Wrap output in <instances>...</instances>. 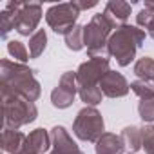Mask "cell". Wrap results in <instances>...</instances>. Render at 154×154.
Listing matches in <instances>:
<instances>
[{"label":"cell","instance_id":"6da1fadb","mask_svg":"<svg viewBox=\"0 0 154 154\" xmlns=\"http://www.w3.org/2000/svg\"><path fill=\"white\" fill-rule=\"evenodd\" d=\"M0 87L4 93L18 94L33 103L42 94V87L35 78V71L26 63L11 62L8 58L0 62Z\"/></svg>","mask_w":154,"mask_h":154},{"label":"cell","instance_id":"7a4b0ae2","mask_svg":"<svg viewBox=\"0 0 154 154\" xmlns=\"http://www.w3.org/2000/svg\"><path fill=\"white\" fill-rule=\"evenodd\" d=\"M109 58H89L87 62L80 63L76 71V82H78V94L82 102L94 107L102 102V89L100 82L109 72Z\"/></svg>","mask_w":154,"mask_h":154},{"label":"cell","instance_id":"3957f363","mask_svg":"<svg viewBox=\"0 0 154 154\" xmlns=\"http://www.w3.org/2000/svg\"><path fill=\"white\" fill-rule=\"evenodd\" d=\"M145 42V31L136 26H120L109 38V54L116 58L118 65L127 67L134 58L136 51Z\"/></svg>","mask_w":154,"mask_h":154},{"label":"cell","instance_id":"277c9868","mask_svg":"<svg viewBox=\"0 0 154 154\" xmlns=\"http://www.w3.org/2000/svg\"><path fill=\"white\" fill-rule=\"evenodd\" d=\"M116 26L103 15H94L89 24L84 26V44L89 58H109V38Z\"/></svg>","mask_w":154,"mask_h":154},{"label":"cell","instance_id":"5b68a950","mask_svg":"<svg viewBox=\"0 0 154 154\" xmlns=\"http://www.w3.org/2000/svg\"><path fill=\"white\" fill-rule=\"evenodd\" d=\"M2 109H4V127L8 129H20L36 120L38 109L33 102L2 91Z\"/></svg>","mask_w":154,"mask_h":154},{"label":"cell","instance_id":"8992f818","mask_svg":"<svg viewBox=\"0 0 154 154\" xmlns=\"http://www.w3.org/2000/svg\"><path fill=\"white\" fill-rule=\"evenodd\" d=\"M72 132L74 136L82 141H91L96 143L103 134H105V123L96 107H84L74 118L72 123Z\"/></svg>","mask_w":154,"mask_h":154},{"label":"cell","instance_id":"52a82bcc","mask_svg":"<svg viewBox=\"0 0 154 154\" xmlns=\"http://www.w3.org/2000/svg\"><path fill=\"white\" fill-rule=\"evenodd\" d=\"M78 17H80V9H78V6H76V2L54 4L45 13V20H47L49 27L54 33L63 35V36L76 26Z\"/></svg>","mask_w":154,"mask_h":154},{"label":"cell","instance_id":"ba28073f","mask_svg":"<svg viewBox=\"0 0 154 154\" xmlns=\"http://www.w3.org/2000/svg\"><path fill=\"white\" fill-rule=\"evenodd\" d=\"M78 93V82H76V72L67 71L60 76L58 85L51 93V103L56 109H67L72 105L74 96Z\"/></svg>","mask_w":154,"mask_h":154},{"label":"cell","instance_id":"9c48e42d","mask_svg":"<svg viewBox=\"0 0 154 154\" xmlns=\"http://www.w3.org/2000/svg\"><path fill=\"white\" fill-rule=\"evenodd\" d=\"M42 18V6L38 2H22L20 11L15 18V31L22 36H33Z\"/></svg>","mask_w":154,"mask_h":154},{"label":"cell","instance_id":"30bf717a","mask_svg":"<svg viewBox=\"0 0 154 154\" xmlns=\"http://www.w3.org/2000/svg\"><path fill=\"white\" fill-rule=\"evenodd\" d=\"M100 89H102L103 96H107V98H122L129 93L131 85L125 80L123 74H120L116 71H109L100 82Z\"/></svg>","mask_w":154,"mask_h":154},{"label":"cell","instance_id":"8fae6325","mask_svg":"<svg viewBox=\"0 0 154 154\" xmlns=\"http://www.w3.org/2000/svg\"><path fill=\"white\" fill-rule=\"evenodd\" d=\"M51 140H53V150L49 154H84L78 149V145L71 140L65 127L62 125H56L51 129Z\"/></svg>","mask_w":154,"mask_h":154},{"label":"cell","instance_id":"7c38bea8","mask_svg":"<svg viewBox=\"0 0 154 154\" xmlns=\"http://www.w3.org/2000/svg\"><path fill=\"white\" fill-rule=\"evenodd\" d=\"M53 145V140H51V134L45 131V129H35L27 138H26V143H24V149L20 154H44L49 150V147Z\"/></svg>","mask_w":154,"mask_h":154},{"label":"cell","instance_id":"4fadbf2b","mask_svg":"<svg viewBox=\"0 0 154 154\" xmlns=\"http://www.w3.org/2000/svg\"><path fill=\"white\" fill-rule=\"evenodd\" d=\"M103 15H105L116 27L125 26L127 18L131 17V4L123 2V0H111V2L105 4Z\"/></svg>","mask_w":154,"mask_h":154},{"label":"cell","instance_id":"5bb4252c","mask_svg":"<svg viewBox=\"0 0 154 154\" xmlns=\"http://www.w3.org/2000/svg\"><path fill=\"white\" fill-rule=\"evenodd\" d=\"M26 134L17 131V129H8L4 127L2 131V149L8 154H20L26 143Z\"/></svg>","mask_w":154,"mask_h":154},{"label":"cell","instance_id":"9a60e30c","mask_svg":"<svg viewBox=\"0 0 154 154\" xmlns=\"http://www.w3.org/2000/svg\"><path fill=\"white\" fill-rule=\"evenodd\" d=\"M94 149H96V154H123L125 143H123L122 136L112 134V132H105L96 141Z\"/></svg>","mask_w":154,"mask_h":154},{"label":"cell","instance_id":"2e32d148","mask_svg":"<svg viewBox=\"0 0 154 154\" xmlns=\"http://www.w3.org/2000/svg\"><path fill=\"white\" fill-rule=\"evenodd\" d=\"M22 8V2H9L6 4L4 11L0 13V29H2V36L6 38L8 33L11 29H15V18H17V13L20 11Z\"/></svg>","mask_w":154,"mask_h":154},{"label":"cell","instance_id":"e0dca14e","mask_svg":"<svg viewBox=\"0 0 154 154\" xmlns=\"http://www.w3.org/2000/svg\"><path fill=\"white\" fill-rule=\"evenodd\" d=\"M120 136H122V140H123V143H125V149H129L131 154H132V152H138V150L141 149V129H140V127L129 125V127H125V129L122 131Z\"/></svg>","mask_w":154,"mask_h":154},{"label":"cell","instance_id":"ac0fdd59","mask_svg":"<svg viewBox=\"0 0 154 154\" xmlns=\"http://www.w3.org/2000/svg\"><path fill=\"white\" fill-rule=\"evenodd\" d=\"M134 74L141 82H152L154 80V58L141 56L134 63Z\"/></svg>","mask_w":154,"mask_h":154},{"label":"cell","instance_id":"d6986e66","mask_svg":"<svg viewBox=\"0 0 154 154\" xmlns=\"http://www.w3.org/2000/svg\"><path fill=\"white\" fill-rule=\"evenodd\" d=\"M47 45V33L44 29H38L31 38H29V56L31 58H38Z\"/></svg>","mask_w":154,"mask_h":154},{"label":"cell","instance_id":"ffe728a7","mask_svg":"<svg viewBox=\"0 0 154 154\" xmlns=\"http://www.w3.org/2000/svg\"><path fill=\"white\" fill-rule=\"evenodd\" d=\"M65 45L71 51H82L85 47V44H84V26H74L65 35Z\"/></svg>","mask_w":154,"mask_h":154},{"label":"cell","instance_id":"44dd1931","mask_svg":"<svg viewBox=\"0 0 154 154\" xmlns=\"http://www.w3.org/2000/svg\"><path fill=\"white\" fill-rule=\"evenodd\" d=\"M136 22H138L140 27L147 29L149 36L154 40V11L149 9V8H143V9L136 15Z\"/></svg>","mask_w":154,"mask_h":154},{"label":"cell","instance_id":"7402d4cb","mask_svg":"<svg viewBox=\"0 0 154 154\" xmlns=\"http://www.w3.org/2000/svg\"><path fill=\"white\" fill-rule=\"evenodd\" d=\"M131 89L132 93L140 98V100H150L154 98V85L150 82H141V80H136L131 84Z\"/></svg>","mask_w":154,"mask_h":154},{"label":"cell","instance_id":"603a6c76","mask_svg":"<svg viewBox=\"0 0 154 154\" xmlns=\"http://www.w3.org/2000/svg\"><path fill=\"white\" fill-rule=\"evenodd\" d=\"M8 53H9L15 60H18L20 63H26V62L29 60V53H27L26 45H24L22 42H18V40H11V42L8 44Z\"/></svg>","mask_w":154,"mask_h":154},{"label":"cell","instance_id":"cb8c5ba5","mask_svg":"<svg viewBox=\"0 0 154 154\" xmlns=\"http://www.w3.org/2000/svg\"><path fill=\"white\" fill-rule=\"evenodd\" d=\"M141 149L147 154H154V125L141 127Z\"/></svg>","mask_w":154,"mask_h":154},{"label":"cell","instance_id":"d4e9b609","mask_svg":"<svg viewBox=\"0 0 154 154\" xmlns=\"http://www.w3.org/2000/svg\"><path fill=\"white\" fill-rule=\"evenodd\" d=\"M138 112H140V118L147 123H152L154 122V98L150 100H141L140 105H138Z\"/></svg>","mask_w":154,"mask_h":154},{"label":"cell","instance_id":"484cf974","mask_svg":"<svg viewBox=\"0 0 154 154\" xmlns=\"http://www.w3.org/2000/svg\"><path fill=\"white\" fill-rule=\"evenodd\" d=\"M96 4H98V2H94V0H93V2H76V6H78V9H80V11H82V9L96 8Z\"/></svg>","mask_w":154,"mask_h":154},{"label":"cell","instance_id":"4316f807","mask_svg":"<svg viewBox=\"0 0 154 154\" xmlns=\"http://www.w3.org/2000/svg\"><path fill=\"white\" fill-rule=\"evenodd\" d=\"M145 8H149V9H152V11H154V2H150V0H147V2H145Z\"/></svg>","mask_w":154,"mask_h":154},{"label":"cell","instance_id":"83f0119b","mask_svg":"<svg viewBox=\"0 0 154 154\" xmlns=\"http://www.w3.org/2000/svg\"><path fill=\"white\" fill-rule=\"evenodd\" d=\"M152 85H154V80H152Z\"/></svg>","mask_w":154,"mask_h":154},{"label":"cell","instance_id":"f1b7e54d","mask_svg":"<svg viewBox=\"0 0 154 154\" xmlns=\"http://www.w3.org/2000/svg\"><path fill=\"white\" fill-rule=\"evenodd\" d=\"M129 154H131V152H129Z\"/></svg>","mask_w":154,"mask_h":154}]
</instances>
